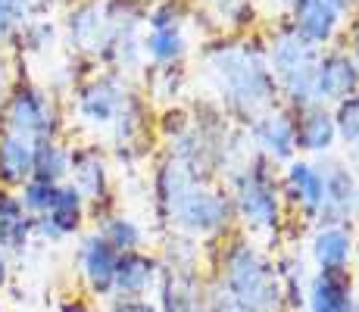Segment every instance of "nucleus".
I'll use <instances>...</instances> for the list:
<instances>
[{"instance_id": "obj_1", "label": "nucleus", "mask_w": 359, "mask_h": 312, "mask_svg": "<svg viewBox=\"0 0 359 312\" xmlns=\"http://www.w3.org/2000/svg\"><path fill=\"white\" fill-rule=\"evenodd\" d=\"M269 57H272L275 75L281 79V85H285L294 107H303V109L313 107L316 103V66H319V53L313 50V44H306L294 29H287L272 41Z\"/></svg>"}, {"instance_id": "obj_2", "label": "nucleus", "mask_w": 359, "mask_h": 312, "mask_svg": "<svg viewBox=\"0 0 359 312\" xmlns=\"http://www.w3.org/2000/svg\"><path fill=\"white\" fill-rule=\"evenodd\" d=\"M219 85H222L225 100L234 103L238 109L250 113L259 109L262 103H269L272 97V72L266 69V62L259 60V53L250 50H234L219 57Z\"/></svg>"}, {"instance_id": "obj_3", "label": "nucleus", "mask_w": 359, "mask_h": 312, "mask_svg": "<svg viewBox=\"0 0 359 312\" xmlns=\"http://www.w3.org/2000/svg\"><path fill=\"white\" fill-rule=\"evenodd\" d=\"M229 297L244 312H272L281 300L269 266H262L259 256L244 244H238L229 256Z\"/></svg>"}, {"instance_id": "obj_4", "label": "nucleus", "mask_w": 359, "mask_h": 312, "mask_svg": "<svg viewBox=\"0 0 359 312\" xmlns=\"http://www.w3.org/2000/svg\"><path fill=\"white\" fill-rule=\"evenodd\" d=\"M165 178L172 182V187L165 191V200H169L172 216L182 228H188V231H212V228H222L229 222V200L222 194L194 184L191 175L169 172Z\"/></svg>"}, {"instance_id": "obj_5", "label": "nucleus", "mask_w": 359, "mask_h": 312, "mask_svg": "<svg viewBox=\"0 0 359 312\" xmlns=\"http://www.w3.org/2000/svg\"><path fill=\"white\" fill-rule=\"evenodd\" d=\"M6 125L10 135H19L25 141H50V135L57 131V116H53L47 97L38 88H19L6 103Z\"/></svg>"}, {"instance_id": "obj_6", "label": "nucleus", "mask_w": 359, "mask_h": 312, "mask_svg": "<svg viewBox=\"0 0 359 312\" xmlns=\"http://www.w3.org/2000/svg\"><path fill=\"white\" fill-rule=\"evenodd\" d=\"M234 203H238L241 219L253 228H275L281 219L278 194H275V187L259 172L238 178V197H234Z\"/></svg>"}, {"instance_id": "obj_7", "label": "nucleus", "mask_w": 359, "mask_h": 312, "mask_svg": "<svg viewBox=\"0 0 359 312\" xmlns=\"http://www.w3.org/2000/svg\"><path fill=\"white\" fill-rule=\"evenodd\" d=\"M359 91V66L350 53H328L316 66V100H347Z\"/></svg>"}, {"instance_id": "obj_8", "label": "nucleus", "mask_w": 359, "mask_h": 312, "mask_svg": "<svg viewBox=\"0 0 359 312\" xmlns=\"http://www.w3.org/2000/svg\"><path fill=\"white\" fill-rule=\"evenodd\" d=\"M341 13L328 0H294V32L306 44H325L334 38Z\"/></svg>"}, {"instance_id": "obj_9", "label": "nucleus", "mask_w": 359, "mask_h": 312, "mask_svg": "<svg viewBox=\"0 0 359 312\" xmlns=\"http://www.w3.org/2000/svg\"><path fill=\"white\" fill-rule=\"evenodd\" d=\"M287 182V197H294V203L303 206L306 216H319L322 206H325V172L313 163H291L285 175Z\"/></svg>"}, {"instance_id": "obj_10", "label": "nucleus", "mask_w": 359, "mask_h": 312, "mask_svg": "<svg viewBox=\"0 0 359 312\" xmlns=\"http://www.w3.org/2000/svg\"><path fill=\"white\" fill-rule=\"evenodd\" d=\"M309 312H353V290L341 269H322L309 281Z\"/></svg>"}, {"instance_id": "obj_11", "label": "nucleus", "mask_w": 359, "mask_h": 312, "mask_svg": "<svg viewBox=\"0 0 359 312\" xmlns=\"http://www.w3.org/2000/svg\"><path fill=\"white\" fill-rule=\"evenodd\" d=\"M122 109H126V94L116 81L109 79H100L94 85H88L81 91V100H79V113L85 116L88 122H97V125H107L113 119H119Z\"/></svg>"}, {"instance_id": "obj_12", "label": "nucleus", "mask_w": 359, "mask_h": 312, "mask_svg": "<svg viewBox=\"0 0 359 312\" xmlns=\"http://www.w3.org/2000/svg\"><path fill=\"white\" fill-rule=\"evenodd\" d=\"M257 141L269 156L291 159L297 147V119L287 113H269L257 122Z\"/></svg>"}, {"instance_id": "obj_13", "label": "nucleus", "mask_w": 359, "mask_h": 312, "mask_svg": "<svg viewBox=\"0 0 359 312\" xmlns=\"http://www.w3.org/2000/svg\"><path fill=\"white\" fill-rule=\"evenodd\" d=\"M81 216H85V200H81V194L75 191L72 184L60 187L50 212L41 222V231H44L47 238H63V234H72L75 228L81 225Z\"/></svg>"}, {"instance_id": "obj_14", "label": "nucleus", "mask_w": 359, "mask_h": 312, "mask_svg": "<svg viewBox=\"0 0 359 312\" xmlns=\"http://www.w3.org/2000/svg\"><path fill=\"white\" fill-rule=\"evenodd\" d=\"M334 137V116L322 107H309L303 119L297 122V147H303L306 154H325V150H331Z\"/></svg>"}, {"instance_id": "obj_15", "label": "nucleus", "mask_w": 359, "mask_h": 312, "mask_svg": "<svg viewBox=\"0 0 359 312\" xmlns=\"http://www.w3.org/2000/svg\"><path fill=\"white\" fill-rule=\"evenodd\" d=\"M309 253H313V259L319 262L322 269H347L350 256H353V240H350V231L341 225H328L322 228L319 234L313 238V244H309Z\"/></svg>"}, {"instance_id": "obj_16", "label": "nucleus", "mask_w": 359, "mask_h": 312, "mask_svg": "<svg viewBox=\"0 0 359 312\" xmlns=\"http://www.w3.org/2000/svg\"><path fill=\"white\" fill-rule=\"evenodd\" d=\"M116 259H119V253H116L100 234H91V238L85 240V247H81V266H85V275H88V281H91V287H97V290L113 287Z\"/></svg>"}, {"instance_id": "obj_17", "label": "nucleus", "mask_w": 359, "mask_h": 312, "mask_svg": "<svg viewBox=\"0 0 359 312\" xmlns=\"http://www.w3.org/2000/svg\"><path fill=\"white\" fill-rule=\"evenodd\" d=\"M32 156L34 144L19 135L0 137V182L6 184H25L32 175Z\"/></svg>"}, {"instance_id": "obj_18", "label": "nucleus", "mask_w": 359, "mask_h": 312, "mask_svg": "<svg viewBox=\"0 0 359 312\" xmlns=\"http://www.w3.org/2000/svg\"><path fill=\"white\" fill-rule=\"evenodd\" d=\"M154 281V262L144 253H119L116 259V272H113V287L122 294H141L150 287Z\"/></svg>"}, {"instance_id": "obj_19", "label": "nucleus", "mask_w": 359, "mask_h": 312, "mask_svg": "<svg viewBox=\"0 0 359 312\" xmlns=\"http://www.w3.org/2000/svg\"><path fill=\"white\" fill-rule=\"evenodd\" d=\"M72 159L60 144L53 141H34V156H32V182L44 184H60L66 178Z\"/></svg>"}, {"instance_id": "obj_20", "label": "nucleus", "mask_w": 359, "mask_h": 312, "mask_svg": "<svg viewBox=\"0 0 359 312\" xmlns=\"http://www.w3.org/2000/svg\"><path fill=\"white\" fill-rule=\"evenodd\" d=\"M32 231V222L25 219V210L16 197L0 194V247L6 250H19L25 244Z\"/></svg>"}, {"instance_id": "obj_21", "label": "nucleus", "mask_w": 359, "mask_h": 312, "mask_svg": "<svg viewBox=\"0 0 359 312\" xmlns=\"http://www.w3.org/2000/svg\"><path fill=\"white\" fill-rule=\"evenodd\" d=\"M75 191L81 194V200H94L103 194V187H107V175H103V165L97 156L91 154H81L75 159Z\"/></svg>"}, {"instance_id": "obj_22", "label": "nucleus", "mask_w": 359, "mask_h": 312, "mask_svg": "<svg viewBox=\"0 0 359 312\" xmlns=\"http://www.w3.org/2000/svg\"><path fill=\"white\" fill-rule=\"evenodd\" d=\"M147 50H150V57H154L156 62H172V60L182 57V53H184V38H182V32H178V25L150 32Z\"/></svg>"}, {"instance_id": "obj_23", "label": "nucleus", "mask_w": 359, "mask_h": 312, "mask_svg": "<svg viewBox=\"0 0 359 312\" xmlns=\"http://www.w3.org/2000/svg\"><path fill=\"white\" fill-rule=\"evenodd\" d=\"M100 238L107 240L116 253H122V250L131 253V250L141 244V228H137L135 222H128V219H107L103 222V228H100Z\"/></svg>"}, {"instance_id": "obj_24", "label": "nucleus", "mask_w": 359, "mask_h": 312, "mask_svg": "<svg viewBox=\"0 0 359 312\" xmlns=\"http://www.w3.org/2000/svg\"><path fill=\"white\" fill-rule=\"evenodd\" d=\"M331 116H334L337 135H341L347 144H356L359 141V91L337 103V109Z\"/></svg>"}, {"instance_id": "obj_25", "label": "nucleus", "mask_w": 359, "mask_h": 312, "mask_svg": "<svg viewBox=\"0 0 359 312\" xmlns=\"http://www.w3.org/2000/svg\"><path fill=\"white\" fill-rule=\"evenodd\" d=\"M57 191L60 184H44V182H25V191H22V210L25 212H34V216H47L57 200Z\"/></svg>"}, {"instance_id": "obj_26", "label": "nucleus", "mask_w": 359, "mask_h": 312, "mask_svg": "<svg viewBox=\"0 0 359 312\" xmlns=\"http://www.w3.org/2000/svg\"><path fill=\"white\" fill-rule=\"evenodd\" d=\"M22 19V0H0V34L13 32Z\"/></svg>"}, {"instance_id": "obj_27", "label": "nucleus", "mask_w": 359, "mask_h": 312, "mask_svg": "<svg viewBox=\"0 0 359 312\" xmlns=\"http://www.w3.org/2000/svg\"><path fill=\"white\" fill-rule=\"evenodd\" d=\"M113 312H156L150 303H144V300H122V303H116Z\"/></svg>"}, {"instance_id": "obj_28", "label": "nucleus", "mask_w": 359, "mask_h": 312, "mask_svg": "<svg viewBox=\"0 0 359 312\" xmlns=\"http://www.w3.org/2000/svg\"><path fill=\"white\" fill-rule=\"evenodd\" d=\"M6 278V259H4V253H0V284H4Z\"/></svg>"}, {"instance_id": "obj_29", "label": "nucleus", "mask_w": 359, "mask_h": 312, "mask_svg": "<svg viewBox=\"0 0 359 312\" xmlns=\"http://www.w3.org/2000/svg\"><path fill=\"white\" fill-rule=\"evenodd\" d=\"M353 50H356V53H353V60H356V66H359V34H356V47H353Z\"/></svg>"}, {"instance_id": "obj_30", "label": "nucleus", "mask_w": 359, "mask_h": 312, "mask_svg": "<svg viewBox=\"0 0 359 312\" xmlns=\"http://www.w3.org/2000/svg\"><path fill=\"white\" fill-rule=\"evenodd\" d=\"M63 312H85L81 306H63Z\"/></svg>"}, {"instance_id": "obj_31", "label": "nucleus", "mask_w": 359, "mask_h": 312, "mask_svg": "<svg viewBox=\"0 0 359 312\" xmlns=\"http://www.w3.org/2000/svg\"><path fill=\"white\" fill-rule=\"evenodd\" d=\"M353 253H356V266H359V244H356V250H353Z\"/></svg>"}, {"instance_id": "obj_32", "label": "nucleus", "mask_w": 359, "mask_h": 312, "mask_svg": "<svg viewBox=\"0 0 359 312\" xmlns=\"http://www.w3.org/2000/svg\"><path fill=\"white\" fill-rule=\"evenodd\" d=\"M353 147H356V159H359V141H356V144H353Z\"/></svg>"}]
</instances>
